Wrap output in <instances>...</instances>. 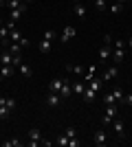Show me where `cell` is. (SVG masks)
<instances>
[{"instance_id": "6da1fadb", "label": "cell", "mask_w": 132, "mask_h": 147, "mask_svg": "<svg viewBox=\"0 0 132 147\" xmlns=\"http://www.w3.org/2000/svg\"><path fill=\"white\" fill-rule=\"evenodd\" d=\"M16 110V99H7V97H0V119L5 121L9 119V114Z\"/></svg>"}, {"instance_id": "7a4b0ae2", "label": "cell", "mask_w": 132, "mask_h": 147, "mask_svg": "<svg viewBox=\"0 0 132 147\" xmlns=\"http://www.w3.org/2000/svg\"><path fill=\"white\" fill-rule=\"evenodd\" d=\"M117 75H119V68H117V64H114V66H108L106 70H104V75H101V81H112Z\"/></svg>"}, {"instance_id": "3957f363", "label": "cell", "mask_w": 132, "mask_h": 147, "mask_svg": "<svg viewBox=\"0 0 132 147\" xmlns=\"http://www.w3.org/2000/svg\"><path fill=\"white\" fill-rule=\"evenodd\" d=\"M93 143L97 147H104L108 143V136H106V132H104V129H97V132H95L93 134Z\"/></svg>"}, {"instance_id": "277c9868", "label": "cell", "mask_w": 132, "mask_h": 147, "mask_svg": "<svg viewBox=\"0 0 132 147\" xmlns=\"http://www.w3.org/2000/svg\"><path fill=\"white\" fill-rule=\"evenodd\" d=\"M75 33H77L75 26H70V24H68V26H64V31H62V35H60V40L66 44V42H70V40L75 37Z\"/></svg>"}, {"instance_id": "5b68a950", "label": "cell", "mask_w": 132, "mask_h": 147, "mask_svg": "<svg viewBox=\"0 0 132 147\" xmlns=\"http://www.w3.org/2000/svg\"><path fill=\"white\" fill-rule=\"evenodd\" d=\"M62 86H64V77H55V79H51V84H49V92H57V94H60Z\"/></svg>"}, {"instance_id": "8992f818", "label": "cell", "mask_w": 132, "mask_h": 147, "mask_svg": "<svg viewBox=\"0 0 132 147\" xmlns=\"http://www.w3.org/2000/svg\"><path fill=\"white\" fill-rule=\"evenodd\" d=\"M60 101H62V97H60L57 92H49V94H46V105H49V108H57Z\"/></svg>"}, {"instance_id": "52a82bcc", "label": "cell", "mask_w": 132, "mask_h": 147, "mask_svg": "<svg viewBox=\"0 0 132 147\" xmlns=\"http://www.w3.org/2000/svg\"><path fill=\"white\" fill-rule=\"evenodd\" d=\"M112 127H114V132H117V136H119V141H123V138H126V127H123V123H121L119 119H114Z\"/></svg>"}, {"instance_id": "ba28073f", "label": "cell", "mask_w": 132, "mask_h": 147, "mask_svg": "<svg viewBox=\"0 0 132 147\" xmlns=\"http://www.w3.org/2000/svg\"><path fill=\"white\" fill-rule=\"evenodd\" d=\"M70 94H73V84H70L68 79H64V86H62V90H60V97H62V99H68Z\"/></svg>"}, {"instance_id": "9c48e42d", "label": "cell", "mask_w": 132, "mask_h": 147, "mask_svg": "<svg viewBox=\"0 0 132 147\" xmlns=\"http://www.w3.org/2000/svg\"><path fill=\"white\" fill-rule=\"evenodd\" d=\"M73 13H75V16H77L79 20H84L88 11H86V7H84L82 2H75V5H73Z\"/></svg>"}, {"instance_id": "30bf717a", "label": "cell", "mask_w": 132, "mask_h": 147, "mask_svg": "<svg viewBox=\"0 0 132 147\" xmlns=\"http://www.w3.org/2000/svg\"><path fill=\"white\" fill-rule=\"evenodd\" d=\"M110 57H112V49H110L108 44H104V46L99 49V59L106 61V59H110Z\"/></svg>"}, {"instance_id": "8fae6325", "label": "cell", "mask_w": 132, "mask_h": 147, "mask_svg": "<svg viewBox=\"0 0 132 147\" xmlns=\"http://www.w3.org/2000/svg\"><path fill=\"white\" fill-rule=\"evenodd\" d=\"M18 73L22 75V77H24V79H31V75H33V70H31V66H26L24 61H22V64H20V66H18Z\"/></svg>"}, {"instance_id": "7c38bea8", "label": "cell", "mask_w": 132, "mask_h": 147, "mask_svg": "<svg viewBox=\"0 0 132 147\" xmlns=\"http://www.w3.org/2000/svg\"><path fill=\"white\" fill-rule=\"evenodd\" d=\"M24 13H26V5H22L20 9H11V20H13V22H18Z\"/></svg>"}, {"instance_id": "4fadbf2b", "label": "cell", "mask_w": 132, "mask_h": 147, "mask_svg": "<svg viewBox=\"0 0 132 147\" xmlns=\"http://www.w3.org/2000/svg\"><path fill=\"white\" fill-rule=\"evenodd\" d=\"M123 57H126V49H114L112 51V61H114V64H121Z\"/></svg>"}, {"instance_id": "5bb4252c", "label": "cell", "mask_w": 132, "mask_h": 147, "mask_svg": "<svg viewBox=\"0 0 132 147\" xmlns=\"http://www.w3.org/2000/svg\"><path fill=\"white\" fill-rule=\"evenodd\" d=\"M13 75V66H5V64H0V79H9Z\"/></svg>"}, {"instance_id": "9a60e30c", "label": "cell", "mask_w": 132, "mask_h": 147, "mask_svg": "<svg viewBox=\"0 0 132 147\" xmlns=\"http://www.w3.org/2000/svg\"><path fill=\"white\" fill-rule=\"evenodd\" d=\"M82 97H84V101H86V103H93L95 99H97V90H90V88H86Z\"/></svg>"}, {"instance_id": "2e32d148", "label": "cell", "mask_w": 132, "mask_h": 147, "mask_svg": "<svg viewBox=\"0 0 132 147\" xmlns=\"http://www.w3.org/2000/svg\"><path fill=\"white\" fill-rule=\"evenodd\" d=\"M0 64H5V66H13V55H11V53H0Z\"/></svg>"}, {"instance_id": "e0dca14e", "label": "cell", "mask_w": 132, "mask_h": 147, "mask_svg": "<svg viewBox=\"0 0 132 147\" xmlns=\"http://www.w3.org/2000/svg\"><path fill=\"white\" fill-rule=\"evenodd\" d=\"M38 49H40V53H51V49H53V42H51V40H42Z\"/></svg>"}, {"instance_id": "ac0fdd59", "label": "cell", "mask_w": 132, "mask_h": 147, "mask_svg": "<svg viewBox=\"0 0 132 147\" xmlns=\"http://www.w3.org/2000/svg\"><path fill=\"white\" fill-rule=\"evenodd\" d=\"M66 70H68L70 75H77V77H79V75H84V68H82V66H75V64H66Z\"/></svg>"}, {"instance_id": "d6986e66", "label": "cell", "mask_w": 132, "mask_h": 147, "mask_svg": "<svg viewBox=\"0 0 132 147\" xmlns=\"http://www.w3.org/2000/svg\"><path fill=\"white\" fill-rule=\"evenodd\" d=\"M22 49H24V46H22L20 42H11V49H9V53H11V55H22Z\"/></svg>"}, {"instance_id": "ffe728a7", "label": "cell", "mask_w": 132, "mask_h": 147, "mask_svg": "<svg viewBox=\"0 0 132 147\" xmlns=\"http://www.w3.org/2000/svg\"><path fill=\"white\" fill-rule=\"evenodd\" d=\"M84 90H86V84H84V81H75V84H73V94H84Z\"/></svg>"}, {"instance_id": "44dd1931", "label": "cell", "mask_w": 132, "mask_h": 147, "mask_svg": "<svg viewBox=\"0 0 132 147\" xmlns=\"http://www.w3.org/2000/svg\"><path fill=\"white\" fill-rule=\"evenodd\" d=\"M29 138L40 143V138H42V132H40V127H31V129H29Z\"/></svg>"}, {"instance_id": "7402d4cb", "label": "cell", "mask_w": 132, "mask_h": 147, "mask_svg": "<svg viewBox=\"0 0 132 147\" xmlns=\"http://www.w3.org/2000/svg\"><path fill=\"white\" fill-rule=\"evenodd\" d=\"M86 88H90V90H99V88H101V79H99V77L90 79V81L86 84Z\"/></svg>"}, {"instance_id": "603a6c76", "label": "cell", "mask_w": 132, "mask_h": 147, "mask_svg": "<svg viewBox=\"0 0 132 147\" xmlns=\"http://www.w3.org/2000/svg\"><path fill=\"white\" fill-rule=\"evenodd\" d=\"M55 145L57 147H68V136H66V134H60L55 138Z\"/></svg>"}, {"instance_id": "cb8c5ba5", "label": "cell", "mask_w": 132, "mask_h": 147, "mask_svg": "<svg viewBox=\"0 0 132 147\" xmlns=\"http://www.w3.org/2000/svg\"><path fill=\"white\" fill-rule=\"evenodd\" d=\"M117 105H119V103L106 105V114H108V117H112V119H117V112H119V110H117Z\"/></svg>"}, {"instance_id": "d4e9b609", "label": "cell", "mask_w": 132, "mask_h": 147, "mask_svg": "<svg viewBox=\"0 0 132 147\" xmlns=\"http://www.w3.org/2000/svg\"><path fill=\"white\" fill-rule=\"evenodd\" d=\"M101 103H104V105H112V103H119V101H117V99L112 97V92H108L106 97L101 99Z\"/></svg>"}, {"instance_id": "484cf974", "label": "cell", "mask_w": 132, "mask_h": 147, "mask_svg": "<svg viewBox=\"0 0 132 147\" xmlns=\"http://www.w3.org/2000/svg\"><path fill=\"white\" fill-rule=\"evenodd\" d=\"M121 11H123V2H112V5H110V13L117 16V13H121Z\"/></svg>"}, {"instance_id": "4316f807", "label": "cell", "mask_w": 132, "mask_h": 147, "mask_svg": "<svg viewBox=\"0 0 132 147\" xmlns=\"http://www.w3.org/2000/svg\"><path fill=\"white\" fill-rule=\"evenodd\" d=\"M95 70H97V66H95V64H93V66L88 68L86 77H84V84H88V81H90V79H95Z\"/></svg>"}, {"instance_id": "83f0119b", "label": "cell", "mask_w": 132, "mask_h": 147, "mask_svg": "<svg viewBox=\"0 0 132 147\" xmlns=\"http://www.w3.org/2000/svg\"><path fill=\"white\" fill-rule=\"evenodd\" d=\"M9 37H11L13 42H20V40H22V33H20L18 29H11L9 31Z\"/></svg>"}, {"instance_id": "f1b7e54d", "label": "cell", "mask_w": 132, "mask_h": 147, "mask_svg": "<svg viewBox=\"0 0 132 147\" xmlns=\"http://www.w3.org/2000/svg\"><path fill=\"white\" fill-rule=\"evenodd\" d=\"M22 5H24L22 0H7V7H9V9H20Z\"/></svg>"}, {"instance_id": "f546056e", "label": "cell", "mask_w": 132, "mask_h": 147, "mask_svg": "<svg viewBox=\"0 0 132 147\" xmlns=\"http://www.w3.org/2000/svg\"><path fill=\"white\" fill-rule=\"evenodd\" d=\"M2 145H5V147H20V145H22V141H18V138H11V141H5Z\"/></svg>"}, {"instance_id": "4dcf8cb0", "label": "cell", "mask_w": 132, "mask_h": 147, "mask_svg": "<svg viewBox=\"0 0 132 147\" xmlns=\"http://www.w3.org/2000/svg\"><path fill=\"white\" fill-rule=\"evenodd\" d=\"M112 92V97L117 99V101H123V90H121V88H114V90H110Z\"/></svg>"}, {"instance_id": "1f68e13d", "label": "cell", "mask_w": 132, "mask_h": 147, "mask_svg": "<svg viewBox=\"0 0 132 147\" xmlns=\"http://www.w3.org/2000/svg\"><path fill=\"white\" fill-rule=\"evenodd\" d=\"M93 5H95L97 11H104V9H106V0H93Z\"/></svg>"}, {"instance_id": "d6a6232c", "label": "cell", "mask_w": 132, "mask_h": 147, "mask_svg": "<svg viewBox=\"0 0 132 147\" xmlns=\"http://www.w3.org/2000/svg\"><path fill=\"white\" fill-rule=\"evenodd\" d=\"M9 31H11L9 26L2 24V26H0V37H2V40H7V37H9Z\"/></svg>"}, {"instance_id": "836d02e7", "label": "cell", "mask_w": 132, "mask_h": 147, "mask_svg": "<svg viewBox=\"0 0 132 147\" xmlns=\"http://www.w3.org/2000/svg\"><path fill=\"white\" fill-rule=\"evenodd\" d=\"M55 37H57V33H55V31H53V29H49V31H46V33H44V40H51V42H53Z\"/></svg>"}, {"instance_id": "e575fe53", "label": "cell", "mask_w": 132, "mask_h": 147, "mask_svg": "<svg viewBox=\"0 0 132 147\" xmlns=\"http://www.w3.org/2000/svg\"><path fill=\"white\" fill-rule=\"evenodd\" d=\"M64 134L68 136V138H75V136H77V127H66V132H64Z\"/></svg>"}, {"instance_id": "d590c367", "label": "cell", "mask_w": 132, "mask_h": 147, "mask_svg": "<svg viewBox=\"0 0 132 147\" xmlns=\"http://www.w3.org/2000/svg\"><path fill=\"white\" fill-rule=\"evenodd\" d=\"M114 119L112 117H108V114H104V119H101V125H112Z\"/></svg>"}, {"instance_id": "8d00e7d4", "label": "cell", "mask_w": 132, "mask_h": 147, "mask_svg": "<svg viewBox=\"0 0 132 147\" xmlns=\"http://www.w3.org/2000/svg\"><path fill=\"white\" fill-rule=\"evenodd\" d=\"M40 145H42V147H51V145H55V141H49V138H40Z\"/></svg>"}, {"instance_id": "74e56055", "label": "cell", "mask_w": 132, "mask_h": 147, "mask_svg": "<svg viewBox=\"0 0 132 147\" xmlns=\"http://www.w3.org/2000/svg\"><path fill=\"white\" fill-rule=\"evenodd\" d=\"M82 145V141H77V136L75 138H68V147H79Z\"/></svg>"}, {"instance_id": "f35d334b", "label": "cell", "mask_w": 132, "mask_h": 147, "mask_svg": "<svg viewBox=\"0 0 132 147\" xmlns=\"http://www.w3.org/2000/svg\"><path fill=\"white\" fill-rule=\"evenodd\" d=\"M114 49H126V42H123V40H121V37H119V40H114Z\"/></svg>"}, {"instance_id": "ab89813d", "label": "cell", "mask_w": 132, "mask_h": 147, "mask_svg": "<svg viewBox=\"0 0 132 147\" xmlns=\"http://www.w3.org/2000/svg\"><path fill=\"white\" fill-rule=\"evenodd\" d=\"M112 35H110V33H106V35H104V44H108V46H112Z\"/></svg>"}, {"instance_id": "60d3db41", "label": "cell", "mask_w": 132, "mask_h": 147, "mask_svg": "<svg viewBox=\"0 0 132 147\" xmlns=\"http://www.w3.org/2000/svg\"><path fill=\"white\" fill-rule=\"evenodd\" d=\"M22 64V55H13V68H18Z\"/></svg>"}, {"instance_id": "b9f144b4", "label": "cell", "mask_w": 132, "mask_h": 147, "mask_svg": "<svg viewBox=\"0 0 132 147\" xmlns=\"http://www.w3.org/2000/svg\"><path fill=\"white\" fill-rule=\"evenodd\" d=\"M123 101H126V103H130V105H132V94H123Z\"/></svg>"}, {"instance_id": "7bdbcfd3", "label": "cell", "mask_w": 132, "mask_h": 147, "mask_svg": "<svg viewBox=\"0 0 132 147\" xmlns=\"http://www.w3.org/2000/svg\"><path fill=\"white\" fill-rule=\"evenodd\" d=\"M126 44H128V46H130V49H132V35H128V40H126Z\"/></svg>"}, {"instance_id": "ee69618b", "label": "cell", "mask_w": 132, "mask_h": 147, "mask_svg": "<svg viewBox=\"0 0 132 147\" xmlns=\"http://www.w3.org/2000/svg\"><path fill=\"white\" fill-rule=\"evenodd\" d=\"M2 46H5V40H2V37H0V49H2Z\"/></svg>"}, {"instance_id": "f6af8a7d", "label": "cell", "mask_w": 132, "mask_h": 147, "mask_svg": "<svg viewBox=\"0 0 132 147\" xmlns=\"http://www.w3.org/2000/svg\"><path fill=\"white\" fill-rule=\"evenodd\" d=\"M22 2H24V5H29V2H31V0H22Z\"/></svg>"}, {"instance_id": "bcb514c9", "label": "cell", "mask_w": 132, "mask_h": 147, "mask_svg": "<svg viewBox=\"0 0 132 147\" xmlns=\"http://www.w3.org/2000/svg\"><path fill=\"white\" fill-rule=\"evenodd\" d=\"M117 2H128V0H117Z\"/></svg>"}, {"instance_id": "7dc6e473", "label": "cell", "mask_w": 132, "mask_h": 147, "mask_svg": "<svg viewBox=\"0 0 132 147\" xmlns=\"http://www.w3.org/2000/svg\"><path fill=\"white\" fill-rule=\"evenodd\" d=\"M75 2H79V0H73V5H75Z\"/></svg>"}, {"instance_id": "c3c4849f", "label": "cell", "mask_w": 132, "mask_h": 147, "mask_svg": "<svg viewBox=\"0 0 132 147\" xmlns=\"http://www.w3.org/2000/svg\"><path fill=\"white\" fill-rule=\"evenodd\" d=\"M0 26H2V22H0Z\"/></svg>"}]
</instances>
